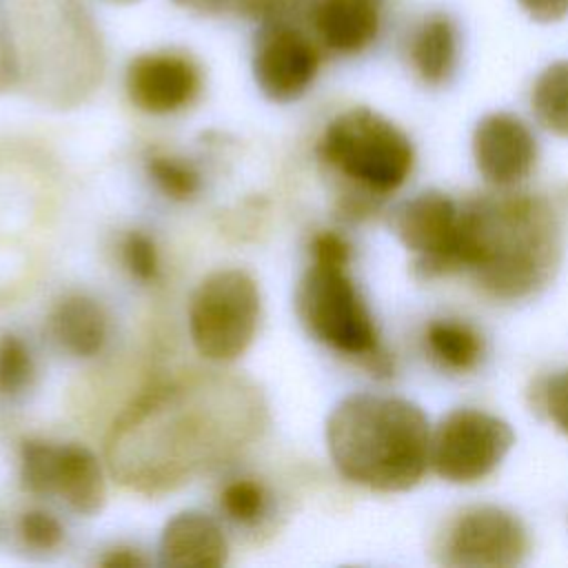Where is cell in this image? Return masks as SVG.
<instances>
[{"mask_svg": "<svg viewBox=\"0 0 568 568\" xmlns=\"http://www.w3.org/2000/svg\"><path fill=\"white\" fill-rule=\"evenodd\" d=\"M260 406L237 382L197 379L155 390L118 424L111 464L138 490L189 481L255 433Z\"/></svg>", "mask_w": 568, "mask_h": 568, "instance_id": "obj_1", "label": "cell"}, {"mask_svg": "<svg viewBox=\"0 0 568 568\" xmlns=\"http://www.w3.org/2000/svg\"><path fill=\"white\" fill-rule=\"evenodd\" d=\"M561 262V222L539 193L497 189L462 204L459 273L490 300L521 302L550 284Z\"/></svg>", "mask_w": 568, "mask_h": 568, "instance_id": "obj_2", "label": "cell"}, {"mask_svg": "<svg viewBox=\"0 0 568 568\" xmlns=\"http://www.w3.org/2000/svg\"><path fill=\"white\" fill-rule=\"evenodd\" d=\"M430 435L424 410L395 395H348L326 422V446L339 475L377 493H402L422 481Z\"/></svg>", "mask_w": 568, "mask_h": 568, "instance_id": "obj_3", "label": "cell"}, {"mask_svg": "<svg viewBox=\"0 0 568 568\" xmlns=\"http://www.w3.org/2000/svg\"><path fill=\"white\" fill-rule=\"evenodd\" d=\"M295 306L306 331L322 344L362 359L379 375L393 371L377 324L348 275V262L313 257L297 286Z\"/></svg>", "mask_w": 568, "mask_h": 568, "instance_id": "obj_4", "label": "cell"}, {"mask_svg": "<svg viewBox=\"0 0 568 568\" xmlns=\"http://www.w3.org/2000/svg\"><path fill=\"white\" fill-rule=\"evenodd\" d=\"M322 160L368 197H384L406 184L415 166L408 135L373 109L335 115L320 138Z\"/></svg>", "mask_w": 568, "mask_h": 568, "instance_id": "obj_5", "label": "cell"}, {"mask_svg": "<svg viewBox=\"0 0 568 568\" xmlns=\"http://www.w3.org/2000/svg\"><path fill=\"white\" fill-rule=\"evenodd\" d=\"M260 322V291L240 268L206 275L189 306V333L197 353L211 362H233L253 342Z\"/></svg>", "mask_w": 568, "mask_h": 568, "instance_id": "obj_6", "label": "cell"}, {"mask_svg": "<svg viewBox=\"0 0 568 568\" xmlns=\"http://www.w3.org/2000/svg\"><path fill=\"white\" fill-rule=\"evenodd\" d=\"M515 444L501 417L481 408H455L430 435V466L450 481L470 486L490 477Z\"/></svg>", "mask_w": 568, "mask_h": 568, "instance_id": "obj_7", "label": "cell"}, {"mask_svg": "<svg viewBox=\"0 0 568 568\" xmlns=\"http://www.w3.org/2000/svg\"><path fill=\"white\" fill-rule=\"evenodd\" d=\"M528 532L506 508L481 504L457 513L442 530L435 555L453 568H510L528 552Z\"/></svg>", "mask_w": 568, "mask_h": 568, "instance_id": "obj_8", "label": "cell"}, {"mask_svg": "<svg viewBox=\"0 0 568 568\" xmlns=\"http://www.w3.org/2000/svg\"><path fill=\"white\" fill-rule=\"evenodd\" d=\"M390 226L404 248L413 253V268L422 280L459 273L462 204L442 191H422L390 213Z\"/></svg>", "mask_w": 568, "mask_h": 568, "instance_id": "obj_9", "label": "cell"}, {"mask_svg": "<svg viewBox=\"0 0 568 568\" xmlns=\"http://www.w3.org/2000/svg\"><path fill=\"white\" fill-rule=\"evenodd\" d=\"M20 475L29 493L60 497L71 510L93 515L106 497L104 475L98 457L80 444L24 442Z\"/></svg>", "mask_w": 568, "mask_h": 568, "instance_id": "obj_10", "label": "cell"}, {"mask_svg": "<svg viewBox=\"0 0 568 568\" xmlns=\"http://www.w3.org/2000/svg\"><path fill=\"white\" fill-rule=\"evenodd\" d=\"M320 69L315 42L291 22L264 24L253 53V75L273 102H291L308 91Z\"/></svg>", "mask_w": 568, "mask_h": 568, "instance_id": "obj_11", "label": "cell"}, {"mask_svg": "<svg viewBox=\"0 0 568 568\" xmlns=\"http://www.w3.org/2000/svg\"><path fill=\"white\" fill-rule=\"evenodd\" d=\"M473 160L495 189H517L537 166L539 146L530 126L515 113L484 115L473 131Z\"/></svg>", "mask_w": 568, "mask_h": 568, "instance_id": "obj_12", "label": "cell"}, {"mask_svg": "<svg viewBox=\"0 0 568 568\" xmlns=\"http://www.w3.org/2000/svg\"><path fill=\"white\" fill-rule=\"evenodd\" d=\"M126 91L131 102L146 113H173L195 100L200 71L180 53H144L126 69Z\"/></svg>", "mask_w": 568, "mask_h": 568, "instance_id": "obj_13", "label": "cell"}, {"mask_svg": "<svg viewBox=\"0 0 568 568\" xmlns=\"http://www.w3.org/2000/svg\"><path fill=\"white\" fill-rule=\"evenodd\" d=\"M306 11L317 40L339 55L366 51L384 22V0H308Z\"/></svg>", "mask_w": 568, "mask_h": 568, "instance_id": "obj_14", "label": "cell"}, {"mask_svg": "<svg viewBox=\"0 0 568 568\" xmlns=\"http://www.w3.org/2000/svg\"><path fill=\"white\" fill-rule=\"evenodd\" d=\"M406 58L415 78L426 87H444L459 64V29L444 11L424 16L410 31Z\"/></svg>", "mask_w": 568, "mask_h": 568, "instance_id": "obj_15", "label": "cell"}, {"mask_svg": "<svg viewBox=\"0 0 568 568\" xmlns=\"http://www.w3.org/2000/svg\"><path fill=\"white\" fill-rule=\"evenodd\" d=\"M226 537L206 515L189 510L175 515L162 532L160 559L166 566L211 568L226 561Z\"/></svg>", "mask_w": 568, "mask_h": 568, "instance_id": "obj_16", "label": "cell"}, {"mask_svg": "<svg viewBox=\"0 0 568 568\" xmlns=\"http://www.w3.org/2000/svg\"><path fill=\"white\" fill-rule=\"evenodd\" d=\"M49 331L62 351L75 357H93L106 342L109 317L95 300L71 295L53 308Z\"/></svg>", "mask_w": 568, "mask_h": 568, "instance_id": "obj_17", "label": "cell"}, {"mask_svg": "<svg viewBox=\"0 0 568 568\" xmlns=\"http://www.w3.org/2000/svg\"><path fill=\"white\" fill-rule=\"evenodd\" d=\"M424 348L439 368L459 375L475 371L486 355L484 335L462 317L430 320L424 328Z\"/></svg>", "mask_w": 568, "mask_h": 568, "instance_id": "obj_18", "label": "cell"}, {"mask_svg": "<svg viewBox=\"0 0 568 568\" xmlns=\"http://www.w3.org/2000/svg\"><path fill=\"white\" fill-rule=\"evenodd\" d=\"M530 109L546 131L568 138V60H555L539 71L530 89Z\"/></svg>", "mask_w": 568, "mask_h": 568, "instance_id": "obj_19", "label": "cell"}, {"mask_svg": "<svg viewBox=\"0 0 568 568\" xmlns=\"http://www.w3.org/2000/svg\"><path fill=\"white\" fill-rule=\"evenodd\" d=\"M33 379V357L29 346L16 335L0 337V395L13 397L29 388Z\"/></svg>", "mask_w": 568, "mask_h": 568, "instance_id": "obj_20", "label": "cell"}, {"mask_svg": "<svg viewBox=\"0 0 568 568\" xmlns=\"http://www.w3.org/2000/svg\"><path fill=\"white\" fill-rule=\"evenodd\" d=\"M264 490L253 479H235L222 488L220 506L237 524H253L264 513Z\"/></svg>", "mask_w": 568, "mask_h": 568, "instance_id": "obj_21", "label": "cell"}, {"mask_svg": "<svg viewBox=\"0 0 568 568\" xmlns=\"http://www.w3.org/2000/svg\"><path fill=\"white\" fill-rule=\"evenodd\" d=\"M149 173L155 180V184L175 200L191 197L200 186V178L193 171V166L178 158H166V155L153 158L149 162Z\"/></svg>", "mask_w": 568, "mask_h": 568, "instance_id": "obj_22", "label": "cell"}, {"mask_svg": "<svg viewBox=\"0 0 568 568\" xmlns=\"http://www.w3.org/2000/svg\"><path fill=\"white\" fill-rule=\"evenodd\" d=\"M20 537L31 548L51 550L62 541L64 528L51 513L31 510L24 513L20 519Z\"/></svg>", "mask_w": 568, "mask_h": 568, "instance_id": "obj_23", "label": "cell"}, {"mask_svg": "<svg viewBox=\"0 0 568 568\" xmlns=\"http://www.w3.org/2000/svg\"><path fill=\"white\" fill-rule=\"evenodd\" d=\"M539 404L552 426L568 435V371H559L541 382Z\"/></svg>", "mask_w": 568, "mask_h": 568, "instance_id": "obj_24", "label": "cell"}, {"mask_svg": "<svg viewBox=\"0 0 568 568\" xmlns=\"http://www.w3.org/2000/svg\"><path fill=\"white\" fill-rule=\"evenodd\" d=\"M124 264L138 280H153L158 273V253L144 233H129L122 246Z\"/></svg>", "mask_w": 568, "mask_h": 568, "instance_id": "obj_25", "label": "cell"}, {"mask_svg": "<svg viewBox=\"0 0 568 568\" xmlns=\"http://www.w3.org/2000/svg\"><path fill=\"white\" fill-rule=\"evenodd\" d=\"M237 7L244 16L255 18L262 24H273L288 22V18L304 7V0H237Z\"/></svg>", "mask_w": 568, "mask_h": 568, "instance_id": "obj_26", "label": "cell"}, {"mask_svg": "<svg viewBox=\"0 0 568 568\" xmlns=\"http://www.w3.org/2000/svg\"><path fill=\"white\" fill-rule=\"evenodd\" d=\"M521 11L541 24H552L568 18V0H517Z\"/></svg>", "mask_w": 568, "mask_h": 568, "instance_id": "obj_27", "label": "cell"}, {"mask_svg": "<svg viewBox=\"0 0 568 568\" xmlns=\"http://www.w3.org/2000/svg\"><path fill=\"white\" fill-rule=\"evenodd\" d=\"M173 2L200 13H213V11H220L229 0H173Z\"/></svg>", "mask_w": 568, "mask_h": 568, "instance_id": "obj_28", "label": "cell"}, {"mask_svg": "<svg viewBox=\"0 0 568 568\" xmlns=\"http://www.w3.org/2000/svg\"><path fill=\"white\" fill-rule=\"evenodd\" d=\"M104 564H109V566H135V564H142V559H138L135 555L118 552V555H113L111 559H106Z\"/></svg>", "mask_w": 568, "mask_h": 568, "instance_id": "obj_29", "label": "cell"}, {"mask_svg": "<svg viewBox=\"0 0 568 568\" xmlns=\"http://www.w3.org/2000/svg\"><path fill=\"white\" fill-rule=\"evenodd\" d=\"M7 84H11V80H9L7 71H4V67L0 64V89H2V87H7Z\"/></svg>", "mask_w": 568, "mask_h": 568, "instance_id": "obj_30", "label": "cell"}, {"mask_svg": "<svg viewBox=\"0 0 568 568\" xmlns=\"http://www.w3.org/2000/svg\"><path fill=\"white\" fill-rule=\"evenodd\" d=\"M104 2H111V4H133L138 0H104Z\"/></svg>", "mask_w": 568, "mask_h": 568, "instance_id": "obj_31", "label": "cell"}]
</instances>
